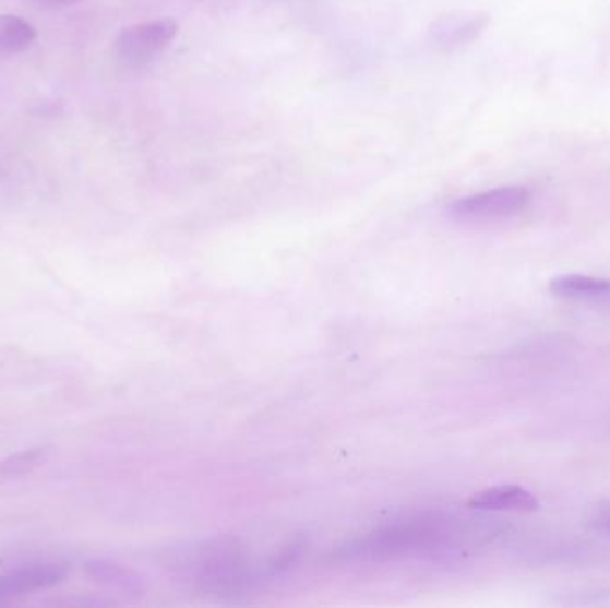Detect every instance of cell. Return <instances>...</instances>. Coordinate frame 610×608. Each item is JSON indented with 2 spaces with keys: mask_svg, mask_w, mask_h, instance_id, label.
I'll use <instances>...</instances> for the list:
<instances>
[{
  "mask_svg": "<svg viewBox=\"0 0 610 608\" xmlns=\"http://www.w3.org/2000/svg\"><path fill=\"white\" fill-rule=\"evenodd\" d=\"M454 540L452 521L440 514L404 517L351 543L343 555L357 562H384L441 553Z\"/></svg>",
  "mask_w": 610,
  "mask_h": 608,
  "instance_id": "6da1fadb",
  "label": "cell"
},
{
  "mask_svg": "<svg viewBox=\"0 0 610 608\" xmlns=\"http://www.w3.org/2000/svg\"><path fill=\"white\" fill-rule=\"evenodd\" d=\"M170 568L181 579L216 591L240 589L261 576L264 570L263 565L252 562L243 543L238 539L207 540L177 551Z\"/></svg>",
  "mask_w": 610,
  "mask_h": 608,
  "instance_id": "7a4b0ae2",
  "label": "cell"
},
{
  "mask_svg": "<svg viewBox=\"0 0 610 608\" xmlns=\"http://www.w3.org/2000/svg\"><path fill=\"white\" fill-rule=\"evenodd\" d=\"M530 199L533 193L525 186H505V188L455 200L448 207V215L459 222H474V224L494 222V219L518 215L530 204Z\"/></svg>",
  "mask_w": 610,
  "mask_h": 608,
  "instance_id": "3957f363",
  "label": "cell"
},
{
  "mask_svg": "<svg viewBox=\"0 0 610 608\" xmlns=\"http://www.w3.org/2000/svg\"><path fill=\"white\" fill-rule=\"evenodd\" d=\"M179 31L176 20L162 19L129 25L118 35L115 50L118 58L129 64L148 63L162 55Z\"/></svg>",
  "mask_w": 610,
  "mask_h": 608,
  "instance_id": "277c9868",
  "label": "cell"
},
{
  "mask_svg": "<svg viewBox=\"0 0 610 608\" xmlns=\"http://www.w3.org/2000/svg\"><path fill=\"white\" fill-rule=\"evenodd\" d=\"M491 15L486 11H455L430 25V41L435 49L455 50L474 44L488 29Z\"/></svg>",
  "mask_w": 610,
  "mask_h": 608,
  "instance_id": "5b68a950",
  "label": "cell"
},
{
  "mask_svg": "<svg viewBox=\"0 0 610 608\" xmlns=\"http://www.w3.org/2000/svg\"><path fill=\"white\" fill-rule=\"evenodd\" d=\"M67 568L61 564L25 565L0 576V601L22 594L35 593L63 582Z\"/></svg>",
  "mask_w": 610,
  "mask_h": 608,
  "instance_id": "8992f818",
  "label": "cell"
},
{
  "mask_svg": "<svg viewBox=\"0 0 610 608\" xmlns=\"http://www.w3.org/2000/svg\"><path fill=\"white\" fill-rule=\"evenodd\" d=\"M468 505L477 511L534 512L539 509V501L523 487L494 486L475 492Z\"/></svg>",
  "mask_w": 610,
  "mask_h": 608,
  "instance_id": "52a82bcc",
  "label": "cell"
},
{
  "mask_svg": "<svg viewBox=\"0 0 610 608\" xmlns=\"http://www.w3.org/2000/svg\"><path fill=\"white\" fill-rule=\"evenodd\" d=\"M553 297L566 300H610V278L589 277L581 273H566L553 277L548 284Z\"/></svg>",
  "mask_w": 610,
  "mask_h": 608,
  "instance_id": "ba28073f",
  "label": "cell"
},
{
  "mask_svg": "<svg viewBox=\"0 0 610 608\" xmlns=\"http://www.w3.org/2000/svg\"><path fill=\"white\" fill-rule=\"evenodd\" d=\"M36 39V29L16 15H0V59L27 49Z\"/></svg>",
  "mask_w": 610,
  "mask_h": 608,
  "instance_id": "9c48e42d",
  "label": "cell"
},
{
  "mask_svg": "<svg viewBox=\"0 0 610 608\" xmlns=\"http://www.w3.org/2000/svg\"><path fill=\"white\" fill-rule=\"evenodd\" d=\"M88 573L93 579L100 580L104 584L118 587L123 591H137L142 587V580L137 579L132 571L125 570L122 565L106 562V560H93L88 564Z\"/></svg>",
  "mask_w": 610,
  "mask_h": 608,
  "instance_id": "30bf717a",
  "label": "cell"
},
{
  "mask_svg": "<svg viewBox=\"0 0 610 608\" xmlns=\"http://www.w3.org/2000/svg\"><path fill=\"white\" fill-rule=\"evenodd\" d=\"M24 2L36 10H61V8L79 4L81 0H24Z\"/></svg>",
  "mask_w": 610,
  "mask_h": 608,
  "instance_id": "8fae6325",
  "label": "cell"
},
{
  "mask_svg": "<svg viewBox=\"0 0 610 608\" xmlns=\"http://www.w3.org/2000/svg\"><path fill=\"white\" fill-rule=\"evenodd\" d=\"M596 523L600 526L601 530L607 532L610 536V497L603 500L596 506Z\"/></svg>",
  "mask_w": 610,
  "mask_h": 608,
  "instance_id": "7c38bea8",
  "label": "cell"
}]
</instances>
